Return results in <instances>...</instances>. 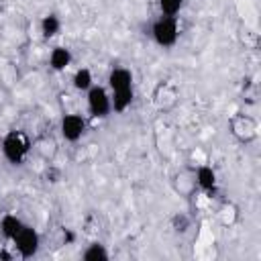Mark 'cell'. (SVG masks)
<instances>
[{
	"instance_id": "14",
	"label": "cell",
	"mask_w": 261,
	"mask_h": 261,
	"mask_svg": "<svg viewBox=\"0 0 261 261\" xmlns=\"http://www.w3.org/2000/svg\"><path fill=\"white\" fill-rule=\"evenodd\" d=\"M71 84L77 92H88L94 86V73L90 67H77L71 75Z\"/></svg>"
},
{
	"instance_id": "10",
	"label": "cell",
	"mask_w": 261,
	"mask_h": 261,
	"mask_svg": "<svg viewBox=\"0 0 261 261\" xmlns=\"http://www.w3.org/2000/svg\"><path fill=\"white\" fill-rule=\"evenodd\" d=\"M108 88L110 92L133 88V71L128 67H112L108 73Z\"/></svg>"
},
{
	"instance_id": "15",
	"label": "cell",
	"mask_w": 261,
	"mask_h": 261,
	"mask_svg": "<svg viewBox=\"0 0 261 261\" xmlns=\"http://www.w3.org/2000/svg\"><path fill=\"white\" fill-rule=\"evenodd\" d=\"M108 257H110L108 249H106L102 243H98V241L90 243V245L84 249V253H82V259H86V261H106Z\"/></svg>"
},
{
	"instance_id": "5",
	"label": "cell",
	"mask_w": 261,
	"mask_h": 261,
	"mask_svg": "<svg viewBox=\"0 0 261 261\" xmlns=\"http://www.w3.org/2000/svg\"><path fill=\"white\" fill-rule=\"evenodd\" d=\"M59 133L67 143H77L86 133V118L77 112H67L59 120Z\"/></svg>"
},
{
	"instance_id": "6",
	"label": "cell",
	"mask_w": 261,
	"mask_h": 261,
	"mask_svg": "<svg viewBox=\"0 0 261 261\" xmlns=\"http://www.w3.org/2000/svg\"><path fill=\"white\" fill-rule=\"evenodd\" d=\"M228 126H230V133H232L241 143H251V141L257 139V130H259L257 120L251 118V116H247V114H237V116H232L230 122H228Z\"/></svg>"
},
{
	"instance_id": "7",
	"label": "cell",
	"mask_w": 261,
	"mask_h": 261,
	"mask_svg": "<svg viewBox=\"0 0 261 261\" xmlns=\"http://www.w3.org/2000/svg\"><path fill=\"white\" fill-rule=\"evenodd\" d=\"M196 186L208 194V196H214L216 190H218V177H216V171L210 167V165H200L196 169Z\"/></svg>"
},
{
	"instance_id": "8",
	"label": "cell",
	"mask_w": 261,
	"mask_h": 261,
	"mask_svg": "<svg viewBox=\"0 0 261 261\" xmlns=\"http://www.w3.org/2000/svg\"><path fill=\"white\" fill-rule=\"evenodd\" d=\"M73 61V55H71V49L65 47V45H55L51 51H49V67L53 71H65Z\"/></svg>"
},
{
	"instance_id": "12",
	"label": "cell",
	"mask_w": 261,
	"mask_h": 261,
	"mask_svg": "<svg viewBox=\"0 0 261 261\" xmlns=\"http://www.w3.org/2000/svg\"><path fill=\"white\" fill-rule=\"evenodd\" d=\"M22 218L18 216V214H12V212H8V214H4L2 218H0V232H2V237L6 239V241H12L14 237H16V232L22 228Z\"/></svg>"
},
{
	"instance_id": "11",
	"label": "cell",
	"mask_w": 261,
	"mask_h": 261,
	"mask_svg": "<svg viewBox=\"0 0 261 261\" xmlns=\"http://www.w3.org/2000/svg\"><path fill=\"white\" fill-rule=\"evenodd\" d=\"M135 100V90L133 88H126V90H116V92H110V102H112V112H126L130 108Z\"/></svg>"
},
{
	"instance_id": "3",
	"label": "cell",
	"mask_w": 261,
	"mask_h": 261,
	"mask_svg": "<svg viewBox=\"0 0 261 261\" xmlns=\"http://www.w3.org/2000/svg\"><path fill=\"white\" fill-rule=\"evenodd\" d=\"M10 243L14 245L16 253H18L22 259H31V257H35V255L39 253V249H41V234L37 232L35 226H31V224L24 222L22 228L16 232V237H14Z\"/></svg>"
},
{
	"instance_id": "16",
	"label": "cell",
	"mask_w": 261,
	"mask_h": 261,
	"mask_svg": "<svg viewBox=\"0 0 261 261\" xmlns=\"http://www.w3.org/2000/svg\"><path fill=\"white\" fill-rule=\"evenodd\" d=\"M184 2L186 0H157V6L163 16H177L179 10L184 8Z\"/></svg>"
},
{
	"instance_id": "9",
	"label": "cell",
	"mask_w": 261,
	"mask_h": 261,
	"mask_svg": "<svg viewBox=\"0 0 261 261\" xmlns=\"http://www.w3.org/2000/svg\"><path fill=\"white\" fill-rule=\"evenodd\" d=\"M153 102L161 110H167V108L175 106V102H177V90H175V86H171L167 82L165 84H159L157 90H155V94H153Z\"/></svg>"
},
{
	"instance_id": "4",
	"label": "cell",
	"mask_w": 261,
	"mask_h": 261,
	"mask_svg": "<svg viewBox=\"0 0 261 261\" xmlns=\"http://www.w3.org/2000/svg\"><path fill=\"white\" fill-rule=\"evenodd\" d=\"M86 102H88V112L94 118H106L112 112V102H110V92L104 86L94 84L86 92Z\"/></svg>"
},
{
	"instance_id": "1",
	"label": "cell",
	"mask_w": 261,
	"mask_h": 261,
	"mask_svg": "<svg viewBox=\"0 0 261 261\" xmlns=\"http://www.w3.org/2000/svg\"><path fill=\"white\" fill-rule=\"evenodd\" d=\"M0 149H2V155L8 163L12 165H22L33 149V143L29 139V135L24 130H8L4 137H2V143H0Z\"/></svg>"
},
{
	"instance_id": "13",
	"label": "cell",
	"mask_w": 261,
	"mask_h": 261,
	"mask_svg": "<svg viewBox=\"0 0 261 261\" xmlns=\"http://www.w3.org/2000/svg\"><path fill=\"white\" fill-rule=\"evenodd\" d=\"M39 29H41V35L45 39H53V37H57L61 33V18L55 12H49V14H45L41 18Z\"/></svg>"
},
{
	"instance_id": "2",
	"label": "cell",
	"mask_w": 261,
	"mask_h": 261,
	"mask_svg": "<svg viewBox=\"0 0 261 261\" xmlns=\"http://www.w3.org/2000/svg\"><path fill=\"white\" fill-rule=\"evenodd\" d=\"M151 37L155 41V45L169 49L177 43L179 39V22L177 16H159L153 24H151Z\"/></svg>"
}]
</instances>
